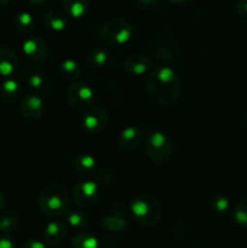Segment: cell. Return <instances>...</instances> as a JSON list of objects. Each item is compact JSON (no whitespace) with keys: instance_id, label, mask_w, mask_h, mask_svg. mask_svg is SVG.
Here are the masks:
<instances>
[{"instance_id":"obj_10","label":"cell","mask_w":247,"mask_h":248,"mask_svg":"<svg viewBox=\"0 0 247 248\" xmlns=\"http://www.w3.org/2000/svg\"><path fill=\"white\" fill-rule=\"evenodd\" d=\"M109 121L108 111L104 110L103 108H92L85 113L82 116V128L86 131L87 133H94L101 132L102 130L107 127Z\"/></svg>"},{"instance_id":"obj_7","label":"cell","mask_w":247,"mask_h":248,"mask_svg":"<svg viewBox=\"0 0 247 248\" xmlns=\"http://www.w3.org/2000/svg\"><path fill=\"white\" fill-rule=\"evenodd\" d=\"M101 190L97 182L81 181L77 182L72 190V199L80 207H91L98 201Z\"/></svg>"},{"instance_id":"obj_2","label":"cell","mask_w":247,"mask_h":248,"mask_svg":"<svg viewBox=\"0 0 247 248\" xmlns=\"http://www.w3.org/2000/svg\"><path fill=\"white\" fill-rule=\"evenodd\" d=\"M130 215L137 224L143 227H154L160 222L162 208L155 196L149 193H139L130 202Z\"/></svg>"},{"instance_id":"obj_27","label":"cell","mask_w":247,"mask_h":248,"mask_svg":"<svg viewBox=\"0 0 247 248\" xmlns=\"http://www.w3.org/2000/svg\"><path fill=\"white\" fill-rule=\"evenodd\" d=\"M211 207L218 215H225L230 210L229 198L223 193H216L211 198Z\"/></svg>"},{"instance_id":"obj_36","label":"cell","mask_w":247,"mask_h":248,"mask_svg":"<svg viewBox=\"0 0 247 248\" xmlns=\"http://www.w3.org/2000/svg\"><path fill=\"white\" fill-rule=\"evenodd\" d=\"M46 1H47V0H28V2H29V5H31V6H33V7H43L44 5L46 4Z\"/></svg>"},{"instance_id":"obj_21","label":"cell","mask_w":247,"mask_h":248,"mask_svg":"<svg viewBox=\"0 0 247 248\" xmlns=\"http://www.w3.org/2000/svg\"><path fill=\"white\" fill-rule=\"evenodd\" d=\"M58 70H60V74L62 75L63 79L70 80V81L79 79L82 73L81 65L73 58H67V60L62 61L60 63Z\"/></svg>"},{"instance_id":"obj_19","label":"cell","mask_w":247,"mask_h":248,"mask_svg":"<svg viewBox=\"0 0 247 248\" xmlns=\"http://www.w3.org/2000/svg\"><path fill=\"white\" fill-rule=\"evenodd\" d=\"M61 6L70 18H81L89 9V0H61Z\"/></svg>"},{"instance_id":"obj_14","label":"cell","mask_w":247,"mask_h":248,"mask_svg":"<svg viewBox=\"0 0 247 248\" xmlns=\"http://www.w3.org/2000/svg\"><path fill=\"white\" fill-rule=\"evenodd\" d=\"M24 79H26L27 84H28L36 93H39L40 96L41 94H46V96H47V80H46V74L43 70V68L39 67V65H31V67L26 70Z\"/></svg>"},{"instance_id":"obj_31","label":"cell","mask_w":247,"mask_h":248,"mask_svg":"<svg viewBox=\"0 0 247 248\" xmlns=\"http://www.w3.org/2000/svg\"><path fill=\"white\" fill-rule=\"evenodd\" d=\"M235 10H236V12L240 16L247 18V0H236Z\"/></svg>"},{"instance_id":"obj_4","label":"cell","mask_w":247,"mask_h":248,"mask_svg":"<svg viewBox=\"0 0 247 248\" xmlns=\"http://www.w3.org/2000/svg\"><path fill=\"white\" fill-rule=\"evenodd\" d=\"M144 149L150 161L156 165H164L171 159L173 145L167 135L160 131H149L145 133Z\"/></svg>"},{"instance_id":"obj_20","label":"cell","mask_w":247,"mask_h":248,"mask_svg":"<svg viewBox=\"0 0 247 248\" xmlns=\"http://www.w3.org/2000/svg\"><path fill=\"white\" fill-rule=\"evenodd\" d=\"M108 51H107L106 47H102V46H98V47H94L93 50H91V52L87 56V67L92 70H99L102 68H104L108 63Z\"/></svg>"},{"instance_id":"obj_37","label":"cell","mask_w":247,"mask_h":248,"mask_svg":"<svg viewBox=\"0 0 247 248\" xmlns=\"http://www.w3.org/2000/svg\"><path fill=\"white\" fill-rule=\"evenodd\" d=\"M166 1L173 5H185L188 2H190L191 0H166Z\"/></svg>"},{"instance_id":"obj_5","label":"cell","mask_w":247,"mask_h":248,"mask_svg":"<svg viewBox=\"0 0 247 248\" xmlns=\"http://www.w3.org/2000/svg\"><path fill=\"white\" fill-rule=\"evenodd\" d=\"M133 34V27L124 18H111L104 22L99 29V38L108 46H121Z\"/></svg>"},{"instance_id":"obj_25","label":"cell","mask_w":247,"mask_h":248,"mask_svg":"<svg viewBox=\"0 0 247 248\" xmlns=\"http://www.w3.org/2000/svg\"><path fill=\"white\" fill-rule=\"evenodd\" d=\"M72 248H99V241L90 232H77L70 241Z\"/></svg>"},{"instance_id":"obj_17","label":"cell","mask_w":247,"mask_h":248,"mask_svg":"<svg viewBox=\"0 0 247 248\" xmlns=\"http://www.w3.org/2000/svg\"><path fill=\"white\" fill-rule=\"evenodd\" d=\"M44 23L53 31H62L68 26V16L60 10L51 9L44 15Z\"/></svg>"},{"instance_id":"obj_6","label":"cell","mask_w":247,"mask_h":248,"mask_svg":"<svg viewBox=\"0 0 247 248\" xmlns=\"http://www.w3.org/2000/svg\"><path fill=\"white\" fill-rule=\"evenodd\" d=\"M68 104L75 110H85L93 104L94 93L92 87L85 82H74L69 85L65 93Z\"/></svg>"},{"instance_id":"obj_29","label":"cell","mask_w":247,"mask_h":248,"mask_svg":"<svg viewBox=\"0 0 247 248\" xmlns=\"http://www.w3.org/2000/svg\"><path fill=\"white\" fill-rule=\"evenodd\" d=\"M155 53H156L157 58L160 61H165V62H167V61L170 62V61H173L174 58L178 57V51H177V48L174 46L171 45L157 46L156 50H155Z\"/></svg>"},{"instance_id":"obj_35","label":"cell","mask_w":247,"mask_h":248,"mask_svg":"<svg viewBox=\"0 0 247 248\" xmlns=\"http://www.w3.org/2000/svg\"><path fill=\"white\" fill-rule=\"evenodd\" d=\"M113 213L124 217V216H125V206H124L123 203H115V205L113 206Z\"/></svg>"},{"instance_id":"obj_34","label":"cell","mask_w":247,"mask_h":248,"mask_svg":"<svg viewBox=\"0 0 247 248\" xmlns=\"http://www.w3.org/2000/svg\"><path fill=\"white\" fill-rule=\"evenodd\" d=\"M22 248H47L45 245L41 241H38V240H28L23 244Z\"/></svg>"},{"instance_id":"obj_32","label":"cell","mask_w":247,"mask_h":248,"mask_svg":"<svg viewBox=\"0 0 247 248\" xmlns=\"http://www.w3.org/2000/svg\"><path fill=\"white\" fill-rule=\"evenodd\" d=\"M160 0H137V4L139 5V7L144 10H152L159 5Z\"/></svg>"},{"instance_id":"obj_39","label":"cell","mask_w":247,"mask_h":248,"mask_svg":"<svg viewBox=\"0 0 247 248\" xmlns=\"http://www.w3.org/2000/svg\"><path fill=\"white\" fill-rule=\"evenodd\" d=\"M11 1L12 0H0V7L6 6V5H9Z\"/></svg>"},{"instance_id":"obj_15","label":"cell","mask_w":247,"mask_h":248,"mask_svg":"<svg viewBox=\"0 0 247 248\" xmlns=\"http://www.w3.org/2000/svg\"><path fill=\"white\" fill-rule=\"evenodd\" d=\"M18 69V57L10 47L0 45V77L11 78Z\"/></svg>"},{"instance_id":"obj_23","label":"cell","mask_w":247,"mask_h":248,"mask_svg":"<svg viewBox=\"0 0 247 248\" xmlns=\"http://www.w3.org/2000/svg\"><path fill=\"white\" fill-rule=\"evenodd\" d=\"M15 27L22 34H29L35 28V21L28 11H19L14 18Z\"/></svg>"},{"instance_id":"obj_12","label":"cell","mask_w":247,"mask_h":248,"mask_svg":"<svg viewBox=\"0 0 247 248\" xmlns=\"http://www.w3.org/2000/svg\"><path fill=\"white\" fill-rule=\"evenodd\" d=\"M143 136H144V132L139 126H127L121 131L120 136H119V147L125 152H132L140 144Z\"/></svg>"},{"instance_id":"obj_22","label":"cell","mask_w":247,"mask_h":248,"mask_svg":"<svg viewBox=\"0 0 247 248\" xmlns=\"http://www.w3.org/2000/svg\"><path fill=\"white\" fill-rule=\"evenodd\" d=\"M101 224L104 229L110 232H123L127 229V222H126L125 217H121L115 213L103 216L101 219Z\"/></svg>"},{"instance_id":"obj_30","label":"cell","mask_w":247,"mask_h":248,"mask_svg":"<svg viewBox=\"0 0 247 248\" xmlns=\"http://www.w3.org/2000/svg\"><path fill=\"white\" fill-rule=\"evenodd\" d=\"M114 178V173L110 169H103L96 173V182L98 186H108Z\"/></svg>"},{"instance_id":"obj_16","label":"cell","mask_w":247,"mask_h":248,"mask_svg":"<svg viewBox=\"0 0 247 248\" xmlns=\"http://www.w3.org/2000/svg\"><path fill=\"white\" fill-rule=\"evenodd\" d=\"M73 169L79 177H91L96 174L97 164L96 159L91 154L80 153L74 157Z\"/></svg>"},{"instance_id":"obj_18","label":"cell","mask_w":247,"mask_h":248,"mask_svg":"<svg viewBox=\"0 0 247 248\" xmlns=\"http://www.w3.org/2000/svg\"><path fill=\"white\" fill-rule=\"evenodd\" d=\"M21 93L18 81L14 78H6L0 85V98L5 103H14Z\"/></svg>"},{"instance_id":"obj_11","label":"cell","mask_w":247,"mask_h":248,"mask_svg":"<svg viewBox=\"0 0 247 248\" xmlns=\"http://www.w3.org/2000/svg\"><path fill=\"white\" fill-rule=\"evenodd\" d=\"M124 70L133 77H142L153 69V60L143 53H133L124 61Z\"/></svg>"},{"instance_id":"obj_9","label":"cell","mask_w":247,"mask_h":248,"mask_svg":"<svg viewBox=\"0 0 247 248\" xmlns=\"http://www.w3.org/2000/svg\"><path fill=\"white\" fill-rule=\"evenodd\" d=\"M22 51L28 60L36 63L45 61L48 55V47L46 41L36 35H31L24 39L23 44H22Z\"/></svg>"},{"instance_id":"obj_24","label":"cell","mask_w":247,"mask_h":248,"mask_svg":"<svg viewBox=\"0 0 247 248\" xmlns=\"http://www.w3.org/2000/svg\"><path fill=\"white\" fill-rule=\"evenodd\" d=\"M65 217H67L68 225H70V227L77 230L85 229L90 223V218L87 216V213H85L80 208L69 210L67 212V215H65Z\"/></svg>"},{"instance_id":"obj_3","label":"cell","mask_w":247,"mask_h":248,"mask_svg":"<svg viewBox=\"0 0 247 248\" xmlns=\"http://www.w3.org/2000/svg\"><path fill=\"white\" fill-rule=\"evenodd\" d=\"M38 206L41 212L47 217H63L69 211V195L62 186H47L39 195Z\"/></svg>"},{"instance_id":"obj_1","label":"cell","mask_w":247,"mask_h":248,"mask_svg":"<svg viewBox=\"0 0 247 248\" xmlns=\"http://www.w3.org/2000/svg\"><path fill=\"white\" fill-rule=\"evenodd\" d=\"M181 89L179 77L171 67L157 65L150 70L145 90L154 103L160 106L173 104L181 94Z\"/></svg>"},{"instance_id":"obj_26","label":"cell","mask_w":247,"mask_h":248,"mask_svg":"<svg viewBox=\"0 0 247 248\" xmlns=\"http://www.w3.org/2000/svg\"><path fill=\"white\" fill-rule=\"evenodd\" d=\"M19 225V218L15 212H1L0 213V232L10 234L17 230Z\"/></svg>"},{"instance_id":"obj_28","label":"cell","mask_w":247,"mask_h":248,"mask_svg":"<svg viewBox=\"0 0 247 248\" xmlns=\"http://www.w3.org/2000/svg\"><path fill=\"white\" fill-rule=\"evenodd\" d=\"M232 218L237 225L247 228V200L239 201L232 207Z\"/></svg>"},{"instance_id":"obj_8","label":"cell","mask_w":247,"mask_h":248,"mask_svg":"<svg viewBox=\"0 0 247 248\" xmlns=\"http://www.w3.org/2000/svg\"><path fill=\"white\" fill-rule=\"evenodd\" d=\"M19 110H21L22 116L27 121H38L41 118L44 111V102L43 98L36 92L26 94L22 97L21 103H19Z\"/></svg>"},{"instance_id":"obj_38","label":"cell","mask_w":247,"mask_h":248,"mask_svg":"<svg viewBox=\"0 0 247 248\" xmlns=\"http://www.w3.org/2000/svg\"><path fill=\"white\" fill-rule=\"evenodd\" d=\"M5 205H6V198H5L4 193H2V191L0 190V211L4 210Z\"/></svg>"},{"instance_id":"obj_13","label":"cell","mask_w":247,"mask_h":248,"mask_svg":"<svg viewBox=\"0 0 247 248\" xmlns=\"http://www.w3.org/2000/svg\"><path fill=\"white\" fill-rule=\"evenodd\" d=\"M68 234V225L63 220H52L45 227L43 232L44 241L50 246H57L64 241Z\"/></svg>"},{"instance_id":"obj_33","label":"cell","mask_w":247,"mask_h":248,"mask_svg":"<svg viewBox=\"0 0 247 248\" xmlns=\"http://www.w3.org/2000/svg\"><path fill=\"white\" fill-rule=\"evenodd\" d=\"M0 248H15V242L7 234L0 235Z\"/></svg>"}]
</instances>
